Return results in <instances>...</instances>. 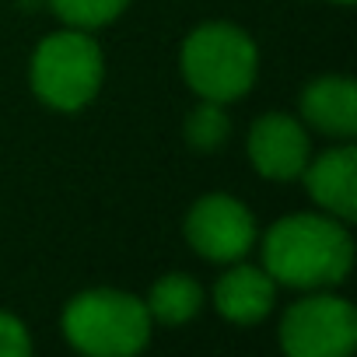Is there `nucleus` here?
Returning <instances> with one entry per match:
<instances>
[{
  "mask_svg": "<svg viewBox=\"0 0 357 357\" xmlns=\"http://www.w3.org/2000/svg\"><path fill=\"white\" fill-rule=\"evenodd\" d=\"M354 263V242L333 214H287L263 238V270L287 287L343 284Z\"/></svg>",
  "mask_w": 357,
  "mask_h": 357,
  "instance_id": "obj_1",
  "label": "nucleus"
},
{
  "mask_svg": "<svg viewBox=\"0 0 357 357\" xmlns=\"http://www.w3.org/2000/svg\"><path fill=\"white\" fill-rule=\"evenodd\" d=\"M151 312L126 291H81L63 308V336L91 357H130L151 340Z\"/></svg>",
  "mask_w": 357,
  "mask_h": 357,
  "instance_id": "obj_2",
  "label": "nucleus"
},
{
  "mask_svg": "<svg viewBox=\"0 0 357 357\" xmlns=\"http://www.w3.org/2000/svg\"><path fill=\"white\" fill-rule=\"evenodd\" d=\"M183 77L186 84L211 102H235L256 84L259 53L256 43L228 25V22H207L183 43Z\"/></svg>",
  "mask_w": 357,
  "mask_h": 357,
  "instance_id": "obj_3",
  "label": "nucleus"
},
{
  "mask_svg": "<svg viewBox=\"0 0 357 357\" xmlns=\"http://www.w3.org/2000/svg\"><path fill=\"white\" fill-rule=\"evenodd\" d=\"M102 74V50L84 29L46 36L32 56V88L46 105L60 112L84 109L98 95Z\"/></svg>",
  "mask_w": 357,
  "mask_h": 357,
  "instance_id": "obj_4",
  "label": "nucleus"
},
{
  "mask_svg": "<svg viewBox=\"0 0 357 357\" xmlns=\"http://www.w3.org/2000/svg\"><path fill=\"white\" fill-rule=\"evenodd\" d=\"M280 343L291 357H343L357 343V312L336 294L301 298L280 319Z\"/></svg>",
  "mask_w": 357,
  "mask_h": 357,
  "instance_id": "obj_5",
  "label": "nucleus"
},
{
  "mask_svg": "<svg viewBox=\"0 0 357 357\" xmlns=\"http://www.w3.org/2000/svg\"><path fill=\"white\" fill-rule=\"evenodd\" d=\"M190 245L211 263H235L256 242V221L245 204L225 193H211L193 204L186 218Z\"/></svg>",
  "mask_w": 357,
  "mask_h": 357,
  "instance_id": "obj_6",
  "label": "nucleus"
},
{
  "mask_svg": "<svg viewBox=\"0 0 357 357\" xmlns=\"http://www.w3.org/2000/svg\"><path fill=\"white\" fill-rule=\"evenodd\" d=\"M249 158L259 175L291 183L308 165V137L294 116L266 112L249 130Z\"/></svg>",
  "mask_w": 357,
  "mask_h": 357,
  "instance_id": "obj_7",
  "label": "nucleus"
},
{
  "mask_svg": "<svg viewBox=\"0 0 357 357\" xmlns=\"http://www.w3.org/2000/svg\"><path fill=\"white\" fill-rule=\"evenodd\" d=\"M301 175H305L308 197L326 214H333L343 225L357 218V151L350 144L319 154L315 161L305 165Z\"/></svg>",
  "mask_w": 357,
  "mask_h": 357,
  "instance_id": "obj_8",
  "label": "nucleus"
},
{
  "mask_svg": "<svg viewBox=\"0 0 357 357\" xmlns=\"http://www.w3.org/2000/svg\"><path fill=\"white\" fill-rule=\"evenodd\" d=\"M301 116L326 137L350 140L357 133V84L347 74L315 77L301 91Z\"/></svg>",
  "mask_w": 357,
  "mask_h": 357,
  "instance_id": "obj_9",
  "label": "nucleus"
},
{
  "mask_svg": "<svg viewBox=\"0 0 357 357\" xmlns=\"http://www.w3.org/2000/svg\"><path fill=\"white\" fill-rule=\"evenodd\" d=\"M273 301H277V280L266 270L249 266V263L245 266H231L214 287L218 312L228 322H238V326L263 322L273 312Z\"/></svg>",
  "mask_w": 357,
  "mask_h": 357,
  "instance_id": "obj_10",
  "label": "nucleus"
},
{
  "mask_svg": "<svg viewBox=\"0 0 357 357\" xmlns=\"http://www.w3.org/2000/svg\"><path fill=\"white\" fill-rule=\"evenodd\" d=\"M151 319L154 322H165V326H183L190 322L200 308H204V291L193 277L186 273H168L161 277L154 287H151V298L144 301Z\"/></svg>",
  "mask_w": 357,
  "mask_h": 357,
  "instance_id": "obj_11",
  "label": "nucleus"
},
{
  "mask_svg": "<svg viewBox=\"0 0 357 357\" xmlns=\"http://www.w3.org/2000/svg\"><path fill=\"white\" fill-rule=\"evenodd\" d=\"M231 133V119L225 112V102L204 98L190 116H186V144L197 151H218Z\"/></svg>",
  "mask_w": 357,
  "mask_h": 357,
  "instance_id": "obj_12",
  "label": "nucleus"
},
{
  "mask_svg": "<svg viewBox=\"0 0 357 357\" xmlns=\"http://www.w3.org/2000/svg\"><path fill=\"white\" fill-rule=\"evenodd\" d=\"M130 0H50V8L56 11L60 22H67L70 29H102L109 22H116L126 11Z\"/></svg>",
  "mask_w": 357,
  "mask_h": 357,
  "instance_id": "obj_13",
  "label": "nucleus"
},
{
  "mask_svg": "<svg viewBox=\"0 0 357 357\" xmlns=\"http://www.w3.org/2000/svg\"><path fill=\"white\" fill-rule=\"evenodd\" d=\"M32 354V336L22 319L0 312V357H29Z\"/></svg>",
  "mask_w": 357,
  "mask_h": 357,
  "instance_id": "obj_14",
  "label": "nucleus"
},
{
  "mask_svg": "<svg viewBox=\"0 0 357 357\" xmlns=\"http://www.w3.org/2000/svg\"><path fill=\"white\" fill-rule=\"evenodd\" d=\"M333 4H354V0H333Z\"/></svg>",
  "mask_w": 357,
  "mask_h": 357,
  "instance_id": "obj_15",
  "label": "nucleus"
}]
</instances>
